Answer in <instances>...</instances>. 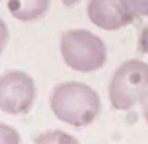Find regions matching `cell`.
Listing matches in <instances>:
<instances>
[{"mask_svg": "<svg viewBox=\"0 0 148 144\" xmlns=\"http://www.w3.org/2000/svg\"><path fill=\"white\" fill-rule=\"evenodd\" d=\"M34 144H79V141L73 135L62 130H48L40 133L36 138Z\"/></svg>", "mask_w": 148, "mask_h": 144, "instance_id": "cell-7", "label": "cell"}, {"mask_svg": "<svg viewBox=\"0 0 148 144\" xmlns=\"http://www.w3.org/2000/svg\"><path fill=\"white\" fill-rule=\"evenodd\" d=\"M8 39H9V31H8V26L5 23L3 19H0V54L3 53L5 46L8 44Z\"/></svg>", "mask_w": 148, "mask_h": 144, "instance_id": "cell-10", "label": "cell"}, {"mask_svg": "<svg viewBox=\"0 0 148 144\" xmlns=\"http://www.w3.org/2000/svg\"><path fill=\"white\" fill-rule=\"evenodd\" d=\"M9 14L20 22L39 20L46 14L49 0H6Z\"/></svg>", "mask_w": 148, "mask_h": 144, "instance_id": "cell-6", "label": "cell"}, {"mask_svg": "<svg viewBox=\"0 0 148 144\" xmlns=\"http://www.w3.org/2000/svg\"><path fill=\"white\" fill-rule=\"evenodd\" d=\"M148 93V64L131 59L119 65L108 85L110 102L116 110H128Z\"/></svg>", "mask_w": 148, "mask_h": 144, "instance_id": "cell-3", "label": "cell"}, {"mask_svg": "<svg viewBox=\"0 0 148 144\" xmlns=\"http://www.w3.org/2000/svg\"><path fill=\"white\" fill-rule=\"evenodd\" d=\"M49 105L56 118L74 127H85L91 124L102 109L97 91L77 81L56 85L51 93Z\"/></svg>", "mask_w": 148, "mask_h": 144, "instance_id": "cell-1", "label": "cell"}, {"mask_svg": "<svg viewBox=\"0 0 148 144\" xmlns=\"http://www.w3.org/2000/svg\"><path fill=\"white\" fill-rule=\"evenodd\" d=\"M134 17L148 16V0H122Z\"/></svg>", "mask_w": 148, "mask_h": 144, "instance_id": "cell-9", "label": "cell"}, {"mask_svg": "<svg viewBox=\"0 0 148 144\" xmlns=\"http://www.w3.org/2000/svg\"><path fill=\"white\" fill-rule=\"evenodd\" d=\"M88 17L92 25L105 31H117L134 20L122 0H90Z\"/></svg>", "mask_w": 148, "mask_h": 144, "instance_id": "cell-5", "label": "cell"}, {"mask_svg": "<svg viewBox=\"0 0 148 144\" xmlns=\"http://www.w3.org/2000/svg\"><path fill=\"white\" fill-rule=\"evenodd\" d=\"M0 144H20V135L11 125L0 123Z\"/></svg>", "mask_w": 148, "mask_h": 144, "instance_id": "cell-8", "label": "cell"}, {"mask_svg": "<svg viewBox=\"0 0 148 144\" xmlns=\"http://www.w3.org/2000/svg\"><path fill=\"white\" fill-rule=\"evenodd\" d=\"M60 54L69 68L91 73L106 62V46L88 30H66L60 36Z\"/></svg>", "mask_w": 148, "mask_h": 144, "instance_id": "cell-2", "label": "cell"}, {"mask_svg": "<svg viewBox=\"0 0 148 144\" xmlns=\"http://www.w3.org/2000/svg\"><path fill=\"white\" fill-rule=\"evenodd\" d=\"M139 45H140V50L145 54H148V26H145L140 33V37H139Z\"/></svg>", "mask_w": 148, "mask_h": 144, "instance_id": "cell-11", "label": "cell"}, {"mask_svg": "<svg viewBox=\"0 0 148 144\" xmlns=\"http://www.w3.org/2000/svg\"><path fill=\"white\" fill-rule=\"evenodd\" d=\"M140 102H142V113H143V118H145L147 124H148V93L143 96V99H142Z\"/></svg>", "mask_w": 148, "mask_h": 144, "instance_id": "cell-12", "label": "cell"}, {"mask_svg": "<svg viewBox=\"0 0 148 144\" xmlns=\"http://www.w3.org/2000/svg\"><path fill=\"white\" fill-rule=\"evenodd\" d=\"M36 84L28 73L14 70L0 76V110L8 115H23L36 101Z\"/></svg>", "mask_w": 148, "mask_h": 144, "instance_id": "cell-4", "label": "cell"}, {"mask_svg": "<svg viewBox=\"0 0 148 144\" xmlns=\"http://www.w3.org/2000/svg\"><path fill=\"white\" fill-rule=\"evenodd\" d=\"M65 6H73V5H76L77 2H80V0H60Z\"/></svg>", "mask_w": 148, "mask_h": 144, "instance_id": "cell-13", "label": "cell"}]
</instances>
